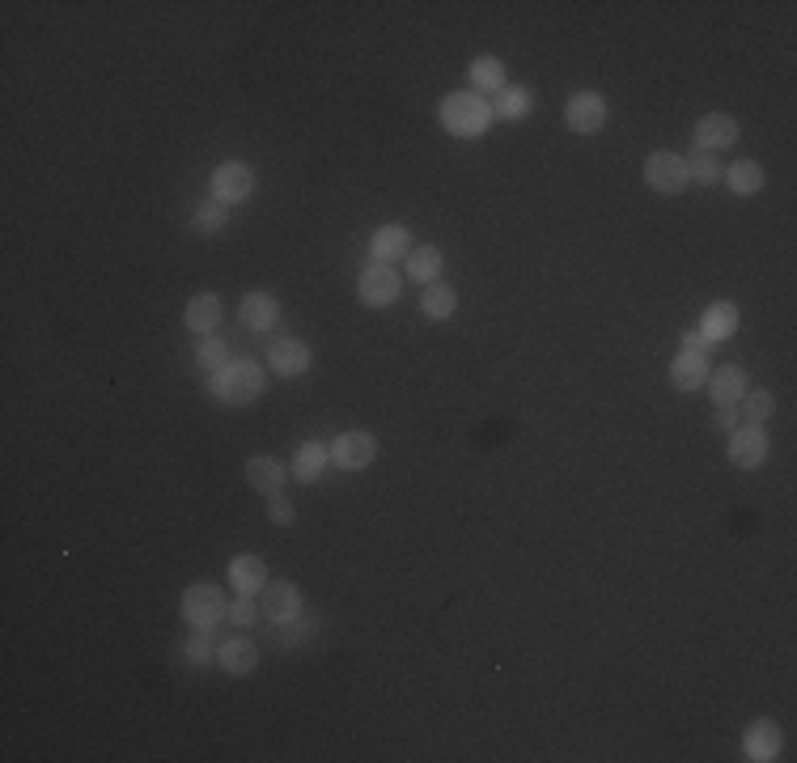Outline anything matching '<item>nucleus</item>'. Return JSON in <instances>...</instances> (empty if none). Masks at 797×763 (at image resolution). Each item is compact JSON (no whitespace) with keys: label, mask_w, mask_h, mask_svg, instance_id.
Returning a JSON list of instances; mask_svg holds the SVG:
<instances>
[{"label":"nucleus","mask_w":797,"mask_h":763,"mask_svg":"<svg viewBox=\"0 0 797 763\" xmlns=\"http://www.w3.org/2000/svg\"><path fill=\"white\" fill-rule=\"evenodd\" d=\"M212 399H221L229 407H251L263 390H268V378H263V365L255 361H225L221 369H212Z\"/></svg>","instance_id":"f257e3e1"},{"label":"nucleus","mask_w":797,"mask_h":763,"mask_svg":"<svg viewBox=\"0 0 797 763\" xmlns=\"http://www.w3.org/2000/svg\"><path fill=\"white\" fill-rule=\"evenodd\" d=\"M488 123H492V106H488L480 94H475V90H471V94L458 90V94H450L446 102H441V128H446L450 136H458V140L484 136Z\"/></svg>","instance_id":"f03ea898"},{"label":"nucleus","mask_w":797,"mask_h":763,"mask_svg":"<svg viewBox=\"0 0 797 763\" xmlns=\"http://www.w3.org/2000/svg\"><path fill=\"white\" fill-rule=\"evenodd\" d=\"M229 615V607H225V594L217 590V585H208V581H196L191 590L183 594V619L196 632H212L221 624V619Z\"/></svg>","instance_id":"7ed1b4c3"},{"label":"nucleus","mask_w":797,"mask_h":763,"mask_svg":"<svg viewBox=\"0 0 797 763\" xmlns=\"http://www.w3.org/2000/svg\"><path fill=\"white\" fill-rule=\"evenodd\" d=\"M399 272L391 268V263H374V268H365L361 280H357V297L365 301L369 310H386L399 301Z\"/></svg>","instance_id":"20e7f679"},{"label":"nucleus","mask_w":797,"mask_h":763,"mask_svg":"<svg viewBox=\"0 0 797 763\" xmlns=\"http://www.w3.org/2000/svg\"><path fill=\"white\" fill-rule=\"evenodd\" d=\"M251 191H255V174H251L246 162H221L217 170H212V200H217V204L234 208Z\"/></svg>","instance_id":"39448f33"},{"label":"nucleus","mask_w":797,"mask_h":763,"mask_svg":"<svg viewBox=\"0 0 797 763\" xmlns=\"http://www.w3.org/2000/svg\"><path fill=\"white\" fill-rule=\"evenodd\" d=\"M564 123H569V132H577V136H594L607 128V102L594 90H581L564 106Z\"/></svg>","instance_id":"423d86ee"},{"label":"nucleus","mask_w":797,"mask_h":763,"mask_svg":"<svg viewBox=\"0 0 797 763\" xmlns=\"http://www.w3.org/2000/svg\"><path fill=\"white\" fill-rule=\"evenodd\" d=\"M378 458V441L369 437L365 429H352V433H340L331 441V463L344 467V471H365L369 463Z\"/></svg>","instance_id":"0eeeda50"},{"label":"nucleus","mask_w":797,"mask_h":763,"mask_svg":"<svg viewBox=\"0 0 797 763\" xmlns=\"http://www.w3.org/2000/svg\"><path fill=\"white\" fill-rule=\"evenodd\" d=\"M645 183L653 191H662V195H679L687 183H692V179H687V157H679V153H649Z\"/></svg>","instance_id":"6e6552de"},{"label":"nucleus","mask_w":797,"mask_h":763,"mask_svg":"<svg viewBox=\"0 0 797 763\" xmlns=\"http://www.w3.org/2000/svg\"><path fill=\"white\" fill-rule=\"evenodd\" d=\"M764 458H768V437L759 424H742V429L730 433V463L734 467L751 471V467L764 463Z\"/></svg>","instance_id":"1a4fd4ad"},{"label":"nucleus","mask_w":797,"mask_h":763,"mask_svg":"<svg viewBox=\"0 0 797 763\" xmlns=\"http://www.w3.org/2000/svg\"><path fill=\"white\" fill-rule=\"evenodd\" d=\"M263 615L272 619V624H297L301 619V594L297 585L289 581H276V585H263Z\"/></svg>","instance_id":"9d476101"},{"label":"nucleus","mask_w":797,"mask_h":763,"mask_svg":"<svg viewBox=\"0 0 797 763\" xmlns=\"http://www.w3.org/2000/svg\"><path fill=\"white\" fill-rule=\"evenodd\" d=\"M708 395H713L717 407H738V399L747 395V369L721 365L717 374H708Z\"/></svg>","instance_id":"9b49d317"},{"label":"nucleus","mask_w":797,"mask_h":763,"mask_svg":"<svg viewBox=\"0 0 797 763\" xmlns=\"http://www.w3.org/2000/svg\"><path fill=\"white\" fill-rule=\"evenodd\" d=\"M708 382V352H679L675 361H670V386L675 390H700Z\"/></svg>","instance_id":"f8f14e48"},{"label":"nucleus","mask_w":797,"mask_h":763,"mask_svg":"<svg viewBox=\"0 0 797 763\" xmlns=\"http://www.w3.org/2000/svg\"><path fill=\"white\" fill-rule=\"evenodd\" d=\"M183 323L196 335H212L217 323H221V297L217 293H196L187 301V310H183Z\"/></svg>","instance_id":"ddd939ff"},{"label":"nucleus","mask_w":797,"mask_h":763,"mask_svg":"<svg viewBox=\"0 0 797 763\" xmlns=\"http://www.w3.org/2000/svg\"><path fill=\"white\" fill-rule=\"evenodd\" d=\"M734 331H738V306H730V301H713L700 318V335L708 344H721V340H730Z\"/></svg>","instance_id":"4468645a"},{"label":"nucleus","mask_w":797,"mask_h":763,"mask_svg":"<svg viewBox=\"0 0 797 763\" xmlns=\"http://www.w3.org/2000/svg\"><path fill=\"white\" fill-rule=\"evenodd\" d=\"M268 361H272L276 374L297 378V374H306V369H310V348L301 344V340H276L268 348Z\"/></svg>","instance_id":"2eb2a0df"},{"label":"nucleus","mask_w":797,"mask_h":763,"mask_svg":"<svg viewBox=\"0 0 797 763\" xmlns=\"http://www.w3.org/2000/svg\"><path fill=\"white\" fill-rule=\"evenodd\" d=\"M412 238H407L403 225H382L374 238H369V255H374V263H395V259H407L412 251Z\"/></svg>","instance_id":"dca6fc26"},{"label":"nucleus","mask_w":797,"mask_h":763,"mask_svg":"<svg viewBox=\"0 0 797 763\" xmlns=\"http://www.w3.org/2000/svg\"><path fill=\"white\" fill-rule=\"evenodd\" d=\"M238 314H242V323L251 327V331H272L276 327V314H280V306H276V297L272 293H246L242 297V306H238Z\"/></svg>","instance_id":"f3484780"},{"label":"nucleus","mask_w":797,"mask_h":763,"mask_svg":"<svg viewBox=\"0 0 797 763\" xmlns=\"http://www.w3.org/2000/svg\"><path fill=\"white\" fill-rule=\"evenodd\" d=\"M738 140V123L730 119V115H704L700 123H696V145H700V153L704 149H725V145H734Z\"/></svg>","instance_id":"a211bd4d"},{"label":"nucleus","mask_w":797,"mask_h":763,"mask_svg":"<svg viewBox=\"0 0 797 763\" xmlns=\"http://www.w3.org/2000/svg\"><path fill=\"white\" fill-rule=\"evenodd\" d=\"M229 585H234L238 594L255 598L263 585H268V569H263V560L259 556H238L234 564H229Z\"/></svg>","instance_id":"6ab92c4d"},{"label":"nucleus","mask_w":797,"mask_h":763,"mask_svg":"<svg viewBox=\"0 0 797 763\" xmlns=\"http://www.w3.org/2000/svg\"><path fill=\"white\" fill-rule=\"evenodd\" d=\"M217 666L225 674H234V679H242V674H251L259 666V649L251 641H225L217 649Z\"/></svg>","instance_id":"aec40b11"},{"label":"nucleus","mask_w":797,"mask_h":763,"mask_svg":"<svg viewBox=\"0 0 797 763\" xmlns=\"http://www.w3.org/2000/svg\"><path fill=\"white\" fill-rule=\"evenodd\" d=\"M327 463H331V446H323V441H306V446L297 450V458H293L297 484H314V479L327 471Z\"/></svg>","instance_id":"412c9836"},{"label":"nucleus","mask_w":797,"mask_h":763,"mask_svg":"<svg viewBox=\"0 0 797 763\" xmlns=\"http://www.w3.org/2000/svg\"><path fill=\"white\" fill-rule=\"evenodd\" d=\"M747 759H755V763H768V759H776V751H781V734H776V725L772 721H755L751 730H747Z\"/></svg>","instance_id":"4be33fe9"},{"label":"nucleus","mask_w":797,"mask_h":763,"mask_svg":"<svg viewBox=\"0 0 797 763\" xmlns=\"http://www.w3.org/2000/svg\"><path fill=\"white\" fill-rule=\"evenodd\" d=\"M246 484L263 496H276L280 484H285V467H280L276 458H251V463H246Z\"/></svg>","instance_id":"5701e85b"},{"label":"nucleus","mask_w":797,"mask_h":763,"mask_svg":"<svg viewBox=\"0 0 797 763\" xmlns=\"http://www.w3.org/2000/svg\"><path fill=\"white\" fill-rule=\"evenodd\" d=\"M471 85H475V94H501L505 90V64L497 56H475L471 60Z\"/></svg>","instance_id":"b1692460"},{"label":"nucleus","mask_w":797,"mask_h":763,"mask_svg":"<svg viewBox=\"0 0 797 763\" xmlns=\"http://www.w3.org/2000/svg\"><path fill=\"white\" fill-rule=\"evenodd\" d=\"M458 306V293L450 285H441V280H433V285H424V297H420V310L433 318V323H446V318L454 314Z\"/></svg>","instance_id":"393cba45"},{"label":"nucleus","mask_w":797,"mask_h":763,"mask_svg":"<svg viewBox=\"0 0 797 763\" xmlns=\"http://www.w3.org/2000/svg\"><path fill=\"white\" fill-rule=\"evenodd\" d=\"M725 183H730L734 195H755L759 187H764V170H759V162H734L730 170H725Z\"/></svg>","instance_id":"a878e982"},{"label":"nucleus","mask_w":797,"mask_h":763,"mask_svg":"<svg viewBox=\"0 0 797 763\" xmlns=\"http://www.w3.org/2000/svg\"><path fill=\"white\" fill-rule=\"evenodd\" d=\"M530 102H535V94L526 90V85H505V90L497 94V106H492V115H501V119H522L526 111H530Z\"/></svg>","instance_id":"bb28decb"},{"label":"nucleus","mask_w":797,"mask_h":763,"mask_svg":"<svg viewBox=\"0 0 797 763\" xmlns=\"http://www.w3.org/2000/svg\"><path fill=\"white\" fill-rule=\"evenodd\" d=\"M407 276L420 280V285H433L441 276V251L437 246H420V251L407 255Z\"/></svg>","instance_id":"cd10ccee"},{"label":"nucleus","mask_w":797,"mask_h":763,"mask_svg":"<svg viewBox=\"0 0 797 763\" xmlns=\"http://www.w3.org/2000/svg\"><path fill=\"white\" fill-rule=\"evenodd\" d=\"M772 412H776L772 390H747V395H742V420L747 424H759V429H764V424L772 420Z\"/></svg>","instance_id":"c85d7f7f"},{"label":"nucleus","mask_w":797,"mask_h":763,"mask_svg":"<svg viewBox=\"0 0 797 763\" xmlns=\"http://www.w3.org/2000/svg\"><path fill=\"white\" fill-rule=\"evenodd\" d=\"M687 179L692 183H700V187H713L717 179H721V166H717V157L713 153H700L696 149V157L687 162Z\"/></svg>","instance_id":"c756f323"},{"label":"nucleus","mask_w":797,"mask_h":763,"mask_svg":"<svg viewBox=\"0 0 797 763\" xmlns=\"http://www.w3.org/2000/svg\"><path fill=\"white\" fill-rule=\"evenodd\" d=\"M225 221H229V212H225V204H217V200L204 204V208H196V229H200V234H217Z\"/></svg>","instance_id":"7c9ffc66"},{"label":"nucleus","mask_w":797,"mask_h":763,"mask_svg":"<svg viewBox=\"0 0 797 763\" xmlns=\"http://www.w3.org/2000/svg\"><path fill=\"white\" fill-rule=\"evenodd\" d=\"M196 361L204 365V369H221L229 357H225V344L221 340H204L200 344V352H196Z\"/></svg>","instance_id":"2f4dec72"},{"label":"nucleus","mask_w":797,"mask_h":763,"mask_svg":"<svg viewBox=\"0 0 797 763\" xmlns=\"http://www.w3.org/2000/svg\"><path fill=\"white\" fill-rule=\"evenodd\" d=\"M229 624H238V628H251L255 624V602L246 598V594H238V602L229 607Z\"/></svg>","instance_id":"473e14b6"},{"label":"nucleus","mask_w":797,"mask_h":763,"mask_svg":"<svg viewBox=\"0 0 797 763\" xmlns=\"http://www.w3.org/2000/svg\"><path fill=\"white\" fill-rule=\"evenodd\" d=\"M212 658H217V653H212V645L204 641V632L196 636V641H191L187 645V662H196V666H204V662H212Z\"/></svg>","instance_id":"72a5a7b5"},{"label":"nucleus","mask_w":797,"mask_h":763,"mask_svg":"<svg viewBox=\"0 0 797 763\" xmlns=\"http://www.w3.org/2000/svg\"><path fill=\"white\" fill-rule=\"evenodd\" d=\"M272 522H276V526H289V522H293V505H289L280 492L272 496Z\"/></svg>","instance_id":"f704fd0d"},{"label":"nucleus","mask_w":797,"mask_h":763,"mask_svg":"<svg viewBox=\"0 0 797 763\" xmlns=\"http://www.w3.org/2000/svg\"><path fill=\"white\" fill-rule=\"evenodd\" d=\"M717 429H725V433H734L738 429V412H734V407H717Z\"/></svg>","instance_id":"c9c22d12"},{"label":"nucleus","mask_w":797,"mask_h":763,"mask_svg":"<svg viewBox=\"0 0 797 763\" xmlns=\"http://www.w3.org/2000/svg\"><path fill=\"white\" fill-rule=\"evenodd\" d=\"M683 352H708V340H704L700 331H687L683 335Z\"/></svg>","instance_id":"e433bc0d"}]
</instances>
